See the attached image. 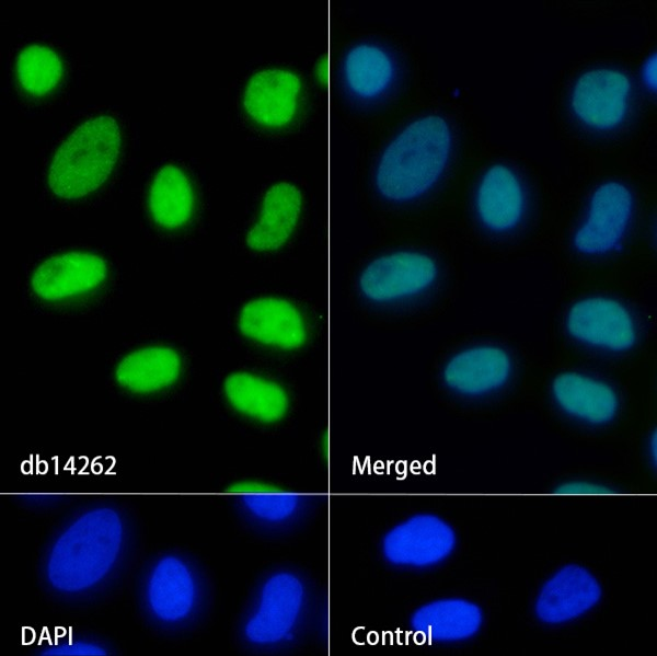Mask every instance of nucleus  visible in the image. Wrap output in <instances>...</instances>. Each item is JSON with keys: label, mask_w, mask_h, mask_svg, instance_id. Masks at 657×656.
Wrapping results in <instances>:
<instances>
[{"label": "nucleus", "mask_w": 657, "mask_h": 656, "mask_svg": "<svg viewBox=\"0 0 657 656\" xmlns=\"http://www.w3.org/2000/svg\"><path fill=\"white\" fill-rule=\"evenodd\" d=\"M62 64L58 54L42 44L24 46L16 55L15 74L23 90L33 95H43L58 83Z\"/></svg>", "instance_id": "393cba45"}, {"label": "nucleus", "mask_w": 657, "mask_h": 656, "mask_svg": "<svg viewBox=\"0 0 657 656\" xmlns=\"http://www.w3.org/2000/svg\"><path fill=\"white\" fill-rule=\"evenodd\" d=\"M643 79L645 83L653 90H656L657 85V58L656 54L650 56L644 64Z\"/></svg>", "instance_id": "cd10ccee"}, {"label": "nucleus", "mask_w": 657, "mask_h": 656, "mask_svg": "<svg viewBox=\"0 0 657 656\" xmlns=\"http://www.w3.org/2000/svg\"><path fill=\"white\" fill-rule=\"evenodd\" d=\"M124 522L111 507L89 509L56 538L47 556L49 585L64 594H80L103 582L114 569L124 545Z\"/></svg>", "instance_id": "f257e3e1"}, {"label": "nucleus", "mask_w": 657, "mask_h": 656, "mask_svg": "<svg viewBox=\"0 0 657 656\" xmlns=\"http://www.w3.org/2000/svg\"><path fill=\"white\" fill-rule=\"evenodd\" d=\"M567 329L581 343L613 352L631 348L636 339L630 312L616 300L602 297L575 303L567 317Z\"/></svg>", "instance_id": "1a4fd4ad"}, {"label": "nucleus", "mask_w": 657, "mask_h": 656, "mask_svg": "<svg viewBox=\"0 0 657 656\" xmlns=\"http://www.w3.org/2000/svg\"><path fill=\"white\" fill-rule=\"evenodd\" d=\"M178 355L168 347H147L127 355L116 369L117 381L136 392L170 385L180 372Z\"/></svg>", "instance_id": "4be33fe9"}, {"label": "nucleus", "mask_w": 657, "mask_h": 656, "mask_svg": "<svg viewBox=\"0 0 657 656\" xmlns=\"http://www.w3.org/2000/svg\"><path fill=\"white\" fill-rule=\"evenodd\" d=\"M450 147V129L442 117L428 115L412 122L387 146L379 160V192L394 200L419 196L443 171Z\"/></svg>", "instance_id": "f03ea898"}, {"label": "nucleus", "mask_w": 657, "mask_h": 656, "mask_svg": "<svg viewBox=\"0 0 657 656\" xmlns=\"http://www.w3.org/2000/svg\"><path fill=\"white\" fill-rule=\"evenodd\" d=\"M104 261L85 252H69L44 261L32 276V288L45 300L78 296L97 287L104 279Z\"/></svg>", "instance_id": "4468645a"}, {"label": "nucleus", "mask_w": 657, "mask_h": 656, "mask_svg": "<svg viewBox=\"0 0 657 656\" xmlns=\"http://www.w3.org/2000/svg\"><path fill=\"white\" fill-rule=\"evenodd\" d=\"M344 72L353 92L371 97L389 85L393 76V64L382 48L364 43L349 49L344 61Z\"/></svg>", "instance_id": "b1692460"}, {"label": "nucleus", "mask_w": 657, "mask_h": 656, "mask_svg": "<svg viewBox=\"0 0 657 656\" xmlns=\"http://www.w3.org/2000/svg\"><path fill=\"white\" fill-rule=\"evenodd\" d=\"M601 595L600 583L590 571L577 564L565 565L542 585L534 613L545 624H564L589 612Z\"/></svg>", "instance_id": "0eeeda50"}, {"label": "nucleus", "mask_w": 657, "mask_h": 656, "mask_svg": "<svg viewBox=\"0 0 657 656\" xmlns=\"http://www.w3.org/2000/svg\"><path fill=\"white\" fill-rule=\"evenodd\" d=\"M119 143V128L112 116L99 115L81 123L50 160L47 172L50 191L62 198H78L96 189L110 175Z\"/></svg>", "instance_id": "7ed1b4c3"}, {"label": "nucleus", "mask_w": 657, "mask_h": 656, "mask_svg": "<svg viewBox=\"0 0 657 656\" xmlns=\"http://www.w3.org/2000/svg\"><path fill=\"white\" fill-rule=\"evenodd\" d=\"M148 207L152 219L166 229L181 227L191 218L193 188L178 166L165 164L154 174L149 187Z\"/></svg>", "instance_id": "412c9836"}, {"label": "nucleus", "mask_w": 657, "mask_h": 656, "mask_svg": "<svg viewBox=\"0 0 657 656\" xmlns=\"http://www.w3.org/2000/svg\"><path fill=\"white\" fill-rule=\"evenodd\" d=\"M301 79L292 70L269 67L254 72L243 92V107L257 124L278 128L295 117Z\"/></svg>", "instance_id": "9b49d317"}, {"label": "nucleus", "mask_w": 657, "mask_h": 656, "mask_svg": "<svg viewBox=\"0 0 657 656\" xmlns=\"http://www.w3.org/2000/svg\"><path fill=\"white\" fill-rule=\"evenodd\" d=\"M308 603L302 578L291 571H277L262 583L243 624V636L257 647L288 642L299 629Z\"/></svg>", "instance_id": "20e7f679"}, {"label": "nucleus", "mask_w": 657, "mask_h": 656, "mask_svg": "<svg viewBox=\"0 0 657 656\" xmlns=\"http://www.w3.org/2000/svg\"><path fill=\"white\" fill-rule=\"evenodd\" d=\"M105 649L89 641H67L47 648L43 654L50 656H101Z\"/></svg>", "instance_id": "a878e982"}, {"label": "nucleus", "mask_w": 657, "mask_h": 656, "mask_svg": "<svg viewBox=\"0 0 657 656\" xmlns=\"http://www.w3.org/2000/svg\"><path fill=\"white\" fill-rule=\"evenodd\" d=\"M632 195L622 184L609 182L593 193L586 222L574 238L576 249L586 254H603L616 249L632 215Z\"/></svg>", "instance_id": "9d476101"}, {"label": "nucleus", "mask_w": 657, "mask_h": 656, "mask_svg": "<svg viewBox=\"0 0 657 656\" xmlns=\"http://www.w3.org/2000/svg\"><path fill=\"white\" fill-rule=\"evenodd\" d=\"M511 372L508 354L495 346L465 349L447 364L443 378L449 388L465 395L492 392L506 383Z\"/></svg>", "instance_id": "dca6fc26"}, {"label": "nucleus", "mask_w": 657, "mask_h": 656, "mask_svg": "<svg viewBox=\"0 0 657 656\" xmlns=\"http://www.w3.org/2000/svg\"><path fill=\"white\" fill-rule=\"evenodd\" d=\"M630 89V81L622 72L609 69L588 71L574 88L573 110L588 126L612 128L625 115Z\"/></svg>", "instance_id": "ddd939ff"}, {"label": "nucleus", "mask_w": 657, "mask_h": 656, "mask_svg": "<svg viewBox=\"0 0 657 656\" xmlns=\"http://www.w3.org/2000/svg\"><path fill=\"white\" fill-rule=\"evenodd\" d=\"M437 267L426 254L401 251L370 262L359 279L365 297L388 302L415 296L435 281Z\"/></svg>", "instance_id": "423d86ee"}, {"label": "nucleus", "mask_w": 657, "mask_h": 656, "mask_svg": "<svg viewBox=\"0 0 657 656\" xmlns=\"http://www.w3.org/2000/svg\"><path fill=\"white\" fill-rule=\"evenodd\" d=\"M553 395L565 413L592 425L609 423L619 408L618 395L609 384L576 372L556 377Z\"/></svg>", "instance_id": "a211bd4d"}, {"label": "nucleus", "mask_w": 657, "mask_h": 656, "mask_svg": "<svg viewBox=\"0 0 657 656\" xmlns=\"http://www.w3.org/2000/svg\"><path fill=\"white\" fill-rule=\"evenodd\" d=\"M243 509L256 521L278 526L293 519L302 507V496L262 481H243L231 486Z\"/></svg>", "instance_id": "5701e85b"}, {"label": "nucleus", "mask_w": 657, "mask_h": 656, "mask_svg": "<svg viewBox=\"0 0 657 656\" xmlns=\"http://www.w3.org/2000/svg\"><path fill=\"white\" fill-rule=\"evenodd\" d=\"M240 331L262 345L292 350L307 339V326L299 309L278 297H263L247 302L239 318Z\"/></svg>", "instance_id": "f8f14e48"}, {"label": "nucleus", "mask_w": 657, "mask_h": 656, "mask_svg": "<svg viewBox=\"0 0 657 656\" xmlns=\"http://www.w3.org/2000/svg\"><path fill=\"white\" fill-rule=\"evenodd\" d=\"M476 205L487 228L493 231L512 229L523 210V194L515 174L504 165L491 168L480 185Z\"/></svg>", "instance_id": "aec40b11"}, {"label": "nucleus", "mask_w": 657, "mask_h": 656, "mask_svg": "<svg viewBox=\"0 0 657 656\" xmlns=\"http://www.w3.org/2000/svg\"><path fill=\"white\" fill-rule=\"evenodd\" d=\"M656 447H657L656 434L654 433L650 437L649 448H648L650 459L654 461H656V451H657Z\"/></svg>", "instance_id": "c756f323"}, {"label": "nucleus", "mask_w": 657, "mask_h": 656, "mask_svg": "<svg viewBox=\"0 0 657 656\" xmlns=\"http://www.w3.org/2000/svg\"><path fill=\"white\" fill-rule=\"evenodd\" d=\"M314 73L319 82L327 84L330 80V59L327 55H323L316 60Z\"/></svg>", "instance_id": "c85d7f7f"}, {"label": "nucleus", "mask_w": 657, "mask_h": 656, "mask_svg": "<svg viewBox=\"0 0 657 656\" xmlns=\"http://www.w3.org/2000/svg\"><path fill=\"white\" fill-rule=\"evenodd\" d=\"M555 493L565 495H604L612 490L607 485L590 481H569L560 485Z\"/></svg>", "instance_id": "bb28decb"}, {"label": "nucleus", "mask_w": 657, "mask_h": 656, "mask_svg": "<svg viewBox=\"0 0 657 656\" xmlns=\"http://www.w3.org/2000/svg\"><path fill=\"white\" fill-rule=\"evenodd\" d=\"M457 536L441 517L420 513L392 526L381 539V554L391 565L424 569L445 562L454 551Z\"/></svg>", "instance_id": "39448f33"}, {"label": "nucleus", "mask_w": 657, "mask_h": 656, "mask_svg": "<svg viewBox=\"0 0 657 656\" xmlns=\"http://www.w3.org/2000/svg\"><path fill=\"white\" fill-rule=\"evenodd\" d=\"M414 634L428 643H458L479 633L482 609L463 598H440L418 607L410 621Z\"/></svg>", "instance_id": "2eb2a0df"}, {"label": "nucleus", "mask_w": 657, "mask_h": 656, "mask_svg": "<svg viewBox=\"0 0 657 656\" xmlns=\"http://www.w3.org/2000/svg\"><path fill=\"white\" fill-rule=\"evenodd\" d=\"M302 207L300 189L292 183L273 184L262 200L260 217L247 231V245L260 252L275 251L292 234Z\"/></svg>", "instance_id": "f3484780"}, {"label": "nucleus", "mask_w": 657, "mask_h": 656, "mask_svg": "<svg viewBox=\"0 0 657 656\" xmlns=\"http://www.w3.org/2000/svg\"><path fill=\"white\" fill-rule=\"evenodd\" d=\"M230 404L241 414L264 424L284 418L289 399L277 382L250 372H235L224 382Z\"/></svg>", "instance_id": "6ab92c4d"}, {"label": "nucleus", "mask_w": 657, "mask_h": 656, "mask_svg": "<svg viewBox=\"0 0 657 656\" xmlns=\"http://www.w3.org/2000/svg\"><path fill=\"white\" fill-rule=\"evenodd\" d=\"M145 596L154 619L165 624L181 623L192 615L198 602L196 575L182 557L165 555L152 566Z\"/></svg>", "instance_id": "6e6552de"}]
</instances>
